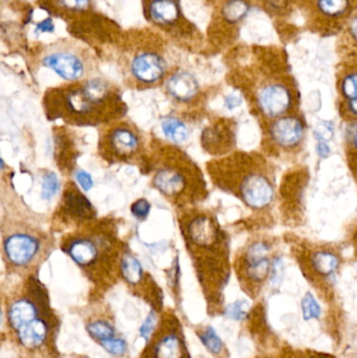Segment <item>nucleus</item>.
Masks as SVG:
<instances>
[{
  "mask_svg": "<svg viewBox=\"0 0 357 358\" xmlns=\"http://www.w3.org/2000/svg\"><path fill=\"white\" fill-rule=\"evenodd\" d=\"M42 105L50 121L59 120L73 127H104L124 119L127 113L119 88L101 78L50 88Z\"/></svg>",
  "mask_w": 357,
  "mask_h": 358,
  "instance_id": "obj_1",
  "label": "nucleus"
},
{
  "mask_svg": "<svg viewBox=\"0 0 357 358\" xmlns=\"http://www.w3.org/2000/svg\"><path fill=\"white\" fill-rule=\"evenodd\" d=\"M177 220L203 292L210 302L220 309L230 275L224 231L211 213L197 206L178 210Z\"/></svg>",
  "mask_w": 357,
  "mask_h": 358,
  "instance_id": "obj_2",
  "label": "nucleus"
},
{
  "mask_svg": "<svg viewBox=\"0 0 357 358\" xmlns=\"http://www.w3.org/2000/svg\"><path fill=\"white\" fill-rule=\"evenodd\" d=\"M144 171L153 187L178 210L196 208L207 198V183L197 164L178 145L153 140Z\"/></svg>",
  "mask_w": 357,
  "mask_h": 358,
  "instance_id": "obj_3",
  "label": "nucleus"
},
{
  "mask_svg": "<svg viewBox=\"0 0 357 358\" xmlns=\"http://www.w3.org/2000/svg\"><path fill=\"white\" fill-rule=\"evenodd\" d=\"M60 248L94 283L111 282L121 275V261L127 250L111 218L96 219L68 231Z\"/></svg>",
  "mask_w": 357,
  "mask_h": 358,
  "instance_id": "obj_4",
  "label": "nucleus"
},
{
  "mask_svg": "<svg viewBox=\"0 0 357 358\" xmlns=\"http://www.w3.org/2000/svg\"><path fill=\"white\" fill-rule=\"evenodd\" d=\"M52 246V237L33 225L17 220L2 225V254L15 271L35 268L50 256Z\"/></svg>",
  "mask_w": 357,
  "mask_h": 358,
  "instance_id": "obj_5",
  "label": "nucleus"
},
{
  "mask_svg": "<svg viewBox=\"0 0 357 358\" xmlns=\"http://www.w3.org/2000/svg\"><path fill=\"white\" fill-rule=\"evenodd\" d=\"M98 150L109 165H142L144 168L148 155L140 130L124 119L102 127Z\"/></svg>",
  "mask_w": 357,
  "mask_h": 358,
  "instance_id": "obj_6",
  "label": "nucleus"
},
{
  "mask_svg": "<svg viewBox=\"0 0 357 358\" xmlns=\"http://www.w3.org/2000/svg\"><path fill=\"white\" fill-rule=\"evenodd\" d=\"M41 63L68 82L90 79L94 69L90 50L71 40H61L46 46L42 52Z\"/></svg>",
  "mask_w": 357,
  "mask_h": 358,
  "instance_id": "obj_7",
  "label": "nucleus"
},
{
  "mask_svg": "<svg viewBox=\"0 0 357 358\" xmlns=\"http://www.w3.org/2000/svg\"><path fill=\"white\" fill-rule=\"evenodd\" d=\"M270 250V245L266 242H254L247 246L237 265V273L242 289L254 300L261 294L266 282H272L274 261L268 258Z\"/></svg>",
  "mask_w": 357,
  "mask_h": 358,
  "instance_id": "obj_8",
  "label": "nucleus"
},
{
  "mask_svg": "<svg viewBox=\"0 0 357 358\" xmlns=\"http://www.w3.org/2000/svg\"><path fill=\"white\" fill-rule=\"evenodd\" d=\"M96 208L77 183L68 181L54 210L52 227L57 231H67L68 233L96 220Z\"/></svg>",
  "mask_w": 357,
  "mask_h": 358,
  "instance_id": "obj_9",
  "label": "nucleus"
},
{
  "mask_svg": "<svg viewBox=\"0 0 357 358\" xmlns=\"http://www.w3.org/2000/svg\"><path fill=\"white\" fill-rule=\"evenodd\" d=\"M143 10L151 24L175 37H188L194 31L182 13L180 0H143Z\"/></svg>",
  "mask_w": 357,
  "mask_h": 358,
  "instance_id": "obj_10",
  "label": "nucleus"
},
{
  "mask_svg": "<svg viewBox=\"0 0 357 358\" xmlns=\"http://www.w3.org/2000/svg\"><path fill=\"white\" fill-rule=\"evenodd\" d=\"M127 73L136 87H152L167 77L168 62L159 50L140 48L130 58Z\"/></svg>",
  "mask_w": 357,
  "mask_h": 358,
  "instance_id": "obj_11",
  "label": "nucleus"
},
{
  "mask_svg": "<svg viewBox=\"0 0 357 358\" xmlns=\"http://www.w3.org/2000/svg\"><path fill=\"white\" fill-rule=\"evenodd\" d=\"M142 358H190L177 319L165 317Z\"/></svg>",
  "mask_w": 357,
  "mask_h": 358,
  "instance_id": "obj_12",
  "label": "nucleus"
},
{
  "mask_svg": "<svg viewBox=\"0 0 357 358\" xmlns=\"http://www.w3.org/2000/svg\"><path fill=\"white\" fill-rule=\"evenodd\" d=\"M236 185L237 193L249 208L261 210L272 203L274 189L270 179L262 174H245Z\"/></svg>",
  "mask_w": 357,
  "mask_h": 358,
  "instance_id": "obj_13",
  "label": "nucleus"
},
{
  "mask_svg": "<svg viewBox=\"0 0 357 358\" xmlns=\"http://www.w3.org/2000/svg\"><path fill=\"white\" fill-rule=\"evenodd\" d=\"M291 92L286 86L270 84L260 90L258 94V106L264 115L279 117L284 115L291 106Z\"/></svg>",
  "mask_w": 357,
  "mask_h": 358,
  "instance_id": "obj_14",
  "label": "nucleus"
},
{
  "mask_svg": "<svg viewBox=\"0 0 357 358\" xmlns=\"http://www.w3.org/2000/svg\"><path fill=\"white\" fill-rule=\"evenodd\" d=\"M54 157L57 166L63 174L75 173L79 151L75 146V140L66 128H57L54 132Z\"/></svg>",
  "mask_w": 357,
  "mask_h": 358,
  "instance_id": "obj_15",
  "label": "nucleus"
},
{
  "mask_svg": "<svg viewBox=\"0 0 357 358\" xmlns=\"http://www.w3.org/2000/svg\"><path fill=\"white\" fill-rule=\"evenodd\" d=\"M270 136L278 146L295 148L302 142L305 134L303 122L296 117H281L270 126Z\"/></svg>",
  "mask_w": 357,
  "mask_h": 358,
  "instance_id": "obj_16",
  "label": "nucleus"
},
{
  "mask_svg": "<svg viewBox=\"0 0 357 358\" xmlns=\"http://www.w3.org/2000/svg\"><path fill=\"white\" fill-rule=\"evenodd\" d=\"M166 92L176 102L189 103L196 98L199 83L196 78L188 71H176L165 82Z\"/></svg>",
  "mask_w": 357,
  "mask_h": 358,
  "instance_id": "obj_17",
  "label": "nucleus"
},
{
  "mask_svg": "<svg viewBox=\"0 0 357 358\" xmlns=\"http://www.w3.org/2000/svg\"><path fill=\"white\" fill-rule=\"evenodd\" d=\"M232 130L224 122L205 128L201 134V146L211 155H221L232 145Z\"/></svg>",
  "mask_w": 357,
  "mask_h": 358,
  "instance_id": "obj_18",
  "label": "nucleus"
},
{
  "mask_svg": "<svg viewBox=\"0 0 357 358\" xmlns=\"http://www.w3.org/2000/svg\"><path fill=\"white\" fill-rule=\"evenodd\" d=\"M50 334V328L48 322L43 319H37L17 332L19 343L27 350L36 351L45 344Z\"/></svg>",
  "mask_w": 357,
  "mask_h": 358,
  "instance_id": "obj_19",
  "label": "nucleus"
},
{
  "mask_svg": "<svg viewBox=\"0 0 357 358\" xmlns=\"http://www.w3.org/2000/svg\"><path fill=\"white\" fill-rule=\"evenodd\" d=\"M259 350L255 358H307L306 350L297 348L289 343L281 342L280 338Z\"/></svg>",
  "mask_w": 357,
  "mask_h": 358,
  "instance_id": "obj_20",
  "label": "nucleus"
},
{
  "mask_svg": "<svg viewBox=\"0 0 357 358\" xmlns=\"http://www.w3.org/2000/svg\"><path fill=\"white\" fill-rule=\"evenodd\" d=\"M121 277L130 286H136L145 280L144 269L138 259L131 252H124L121 261Z\"/></svg>",
  "mask_w": 357,
  "mask_h": 358,
  "instance_id": "obj_21",
  "label": "nucleus"
},
{
  "mask_svg": "<svg viewBox=\"0 0 357 358\" xmlns=\"http://www.w3.org/2000/svg\"><path fill=\"white\" fill-rule=\"evenodd\" d=\"M161 130L163 136L173 143V144L180 145L186 142L190 136V130L188 126L182 120L176 119L174 117H169L161 122Z\"/></svg>",
  "mask_w": 357,
  "mask_h": 358,
  "instance_id": "obj_22",
  "label": "nucleus"
},
{
  "mask_svg": "<svg viewBox=\"0 0 357 358\" xmlns=\"http://www.w3.org/2000/svg\"><path fill=\"white\" fill-rule=\"evenodd\" d=\"M48 6L64 16H77L89 12L92 0H46Z\"/></svg>",
  "mask_w": 357,
  "mask_h": 358,
  "instance_id": "obj_23",
  "label": "nucleus"
},
{
  "mask_svg": "<svg viewBox=\"0 0 357 358\" xmlns=\"http://www.w3.org/2000/svg\"><path fill=\"white\" fill-rule=\"evenodd\" d=\"M249 10L247 0H226L220 8L219 15L228 24H237L247 16Z\"/></svg>",
  "mask_w": 357,
  "mask_h": 358,
  "instance_id": "obj_24",
  "label": "nucleus"
},
{
  "mask_svg": "<svg viewBox=\"0 0 357 358\" xmlns=\"http://www.w3.org/2000/svg\"><path fill=\"white\" fill-rule=\"evenodd\" d=\"M197 336L201 338L203 346L207 349L216 358H228V349L224 346L221 338L216 334L215 330L211 326L201 328L197 331Z\"/></svg>",
  "mask_w": 357,
  "mask_h": 358,
  "instance_id": "obj_25",
  "label": "nucleus"
},
{
  "mask_svg": "<svg viewBox=\"0 0 357 358\" xmlns=\"http://www.w3.org/2000/svg\"><path fill=\"white\" fill-rule=\"evenodd\" d=\"M86 330L90 334L92 338L98 341L99 343L105 342L115 338V329L110 323L104 320H96V321L90 322L86 326Z\"/></svg>",
  "mask_w": 357,
  "mask_h": 358,
  "instance_id": "obj_26",
  "label": "nucleus"
},
{
  "mask_svg": "<svg viewBox=\"0 0 357 358\" xmlns=\"http://www.w3.org/2000/svg\"><path fill=\"white\" fill-rule=\"evenodd\" d=\"M349 0H319V8L323 14L337 17L347 10Z\"/></svg>",
  "mask_w": 357,
  "mask_h": 358,
  "instance_id": "obj_27",
  "label": "nucleus"
},
{
  "mask_svg": "<svg viewBox=\"0 0 357 358\" xmlns=\"http://www.w3.org/2000/svg\"><path fill=\"white\" fill-rule=\"evenodd\" d=\"M60 189V181L54 172L48 171L42 178L41 196L44 200H50Z\"/></svg>",
  "mask_w": 357,
  "mask_h": 358,
  "instance_id": "obj_28",
  "label": "nucleus"
},
{
  "mask_svg": "<svg viewBox=\"0 0 357 358\" xmlns=\"http://www.w3.org/2000/svg\"><path fill=\"white\" fill-rule=\"evenodd\" d=\"M302 311H303L304 320L306 321L319 319L322 315V309L312 292H307L302 300Z\"/></svg>",
  "mask_w": 357,
  "mask_h": 358,
  "instance_id": "obj_29",
  "label": "nucleus"
},
{
  "mask_svg": "<svg viewBox=\"0 0 357 358\" xmlns=\"http://www.w3.org/2000/svg\"><path fill=\"white\" fill-rule=\"evenodd\" d=\"M224 315L233 320H242L247 317L249 311H247V303L245 301H238L233 303L224 308Z\"/></svg>",
  "mask_w": 357,
  "mask_h": 358,
  "instance_id": "obj_30",
  "label": "nucleus"
},
{
  "mask_svg": "<svg viewBox=\"0 0 357 358\" xmlns=\"http://www.w3.org/2000/svg\"><path fill=\"white\" fill-rule=\"evenodd\" d=\"M342 92L348 101L357 99V73L348 75L342 82Z\"/></svg>",
  "mask_w": 357,
  "mask_h": 358,
  "instance_id": "obj_31",
  "label": "nucleus"
},
{
  "mask_svg": "<svg viewBox=\"0 0 357 358\" xmlns=\"http://www.w3.org/2000/svg\"><path fill=\"white\" fill-rule=\"evenodd\" d=\"M103 348L110 353V355H115V357H119V355H124L127 349V345L124 340L121 338H110V340L105 341V342L101 343Z\"/></svg>",
  "mask_w": 357,
  "mask_h": 358,
  "instance_id": "obj_32",
  "label": "nucleus"
},
{
  "mask_svg": "<svg viewBox=\"0 0 357 358\" xmlns=\"http://www.w3.org/2000/svg\"><path fill=\"white\" fill-rule=\"evenodd\" d=\"M151 210V204L148 200L145 198H140L132 203L131 213L136 218L140 220H144L148 217Z\"/></svg>",
  "mask_w": 357,
  "mask_h": 358,
  "instance_id": "obj_33",
  "label": "nucleus"
},
{
  "mask_svg": "<svg viewBox=\"0 0 357 358\" xmlns=\"http://www.w3.org/2000/svg\"><path fill=\"white\" fill-rule=\"evenodd\" d=\"M155 323H156V317H155L154 313H151L150 315H148V317L145 320L140 329V336H142L145 340L148 341L149 338H151V336H152L151 334H152L153 330H154Z\"/></svg>",
  "mask_w": 357,
  "mask_h": 358,
  "instance_id": "obj_34",
  "label": "nucleus"
},
{
  "mask_svg": "<svg viewBox=\"0 0 357 358\" xmlns=\"http://www.w3.org/2000/svg\"><path fill=\"white\" fill-rule=\"evenodd\" d=\"M75 178L84 192H88L94 187V180H92V176L87 172L83 171V170H77Z\"/></svg>",
  "mask_w": 357,
  "mask_h": 358,
  "instance_id": "obj_35",
  "label": "nucleus"
},
{
  "mask_svg": "<svg viewBox=\"0 0 357 358\" xmlns=\"http://www.w3.org/2000/svg\"><path fill=\"white\" fill-rule=\"evenodd\" d=\"M241 103H242V100H241L240 96H237V94H230V96H226V104L224 105L228 110H233V109L240 106Z\"/></svg>",
  "mask_w": 357,
  "mask_h": 358,
  "instance_id": "obj_36",
  "label": "nucleus"
},
{
  "mask_svg": "<svg viewBox=\"0 0 357 358\" xmlns=\"http://www.w3.org/2000/svg\"><path fill=\"white\" fill-rule=\"evenodd\" d=\"M316 152L320 155L323 159H326V157H329L330 155L331 149L330 147L328 146L327 142H324V141H318V144H316Z\"/></svg>",
  "mask_w": 357,
  "mask_h": 358,
  "instance_id": "obj_37",
  "label": "nucleus"
},
{
  "mask_svg": "<svg viewBox=\"0 0 357 358\" xmlns=\"http://www.w3.org/2000/svg\"><path fill=\"white\" fill-rule=\"evenodd\" d=\"M307 358H337L330 353L323 352V351L312 350V349H305Z\"/></svg>",
  "mask_w": 357,
  "mask_h": 358,
  "instance_id": "obj_38",
  "label": "nucleus"
},
{
  "mask_svg": "<svg viewBox=\"0 0 357 358\" xmlns=\"http://www.w3.org/2000/svg\"><path fill=\"white\" fill-rule=\"evenodd\" d=\"M37 29L42 31V33L43 31H52L54 24H52V19H45V20L42 21V22L37 25Z\"/></svg>",
  "mask_w": 357,
  "mask_h": 358,
  "instance_id": "obj_39",
  "label": "nucleus"
},
{
  "mask_svg": "<svg viewBox=\"0 0 357 358\" xmlns=\"http://www.w3.org/2000/svg\"><path fill=\"white\" fill-rule=\"evenodd\" d=\"M348 110L350 111V113L357 117V99L348 102Z\"/></svg>",
  "mask_w": 357,
  "mask_h": 358,
  "instance_id": "obj_40",
  "label": "nucleus"
},
{
  "mask_svg": "<svg viewBox=\"0 0 357 358\" xmlns=\"http://www.w3.org/2000/svg\"><path fill=\"white\" fill-rule=\"evenodd\" d=\"M270 6H274L275 8H280L281 6H284L285 0H270Z\"/></svg>",
  "mask_w": 357,
  "mask_h": 358,
  "instance_id": "obj_41",
  "label": "nucleus"
},
{
  "mask_svg": "<svg viewBox=\"0 0 357 358\" xmlns=\"http://www.w3.org/2000/svg\"><path fill=\"white\" fill-rule=\"evenodd\" d=\"M351 34L354 36V39L357 41V16L354 19V22L351 24Z\"/></svg>",
  "mask_w": 357,
  "mask_h": 358,
  "instance_id": "obj_42",
  "label": "nucleus"
},
{
  "mask_svg": "<svg viewBox=\"0 0 357 358\" xmlns=\"http://www.w3.org/2000/svg\"><path fill=\"white\" fill-rule=\"evenodd\" d=\"M354 148H356V151H357V129L356 130V132H354Z\"/></svg>",
  "mask_w": 357,
  "mask_h": 358,
  "instance_id": "obj_43",
  "label": "nucleus"
},
{
  "mask_svg": "<svg viewBox=\"0 0 357 358\" xmlns=\"http://www.w3.org/2000/svg\"><path fill=\"white\" fill-rule=\"evenodd\" d=\"M81 358H89V357H81Z\"/></svg>",
  "mask_w": 357,
  "mask_h": 358,
  "instance_id": "obj_44",
  "label": "nucleus"
}]
</instances>
